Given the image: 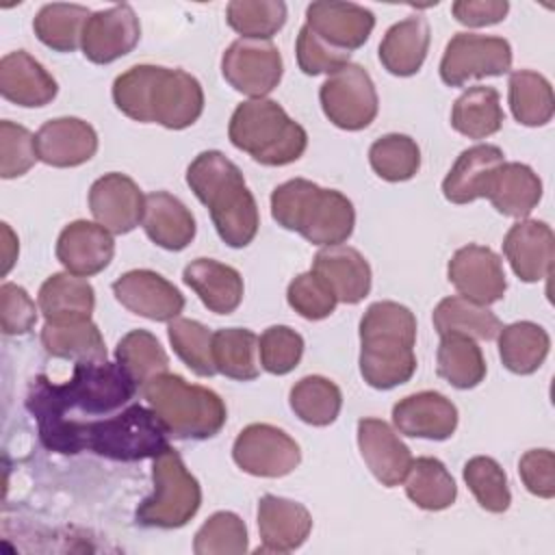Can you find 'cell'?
Wrapping results in <instances>:
<instances>
[{"mask_svg":"<svg viewBox=\"0 0 555 555\" xmlns=\"http://www.w3.org/2000/svg\"><path fill=\"white\" fill-rule=\"evenodd\" d=\"M46 449L76 455L91 451L119 462H137L158 455L167 442V429L154 410L130 403L124 412L91 421L37 423Z\"/></svg>","mask_w":555,"mask_h":555,"instance_id":"cell-1","label":"cell"},{"mask_svg":"<svg viewBox=\"0 0 555 555\" xmlns=\"http://www.w3.org/2000/svg\"><path fill=\"white\" fill-rule=\"evenodd\" d=\"M137 382L117 362H76L65 384H52L46 375L33 379L26 408L37 423L91 421L111 416L137 395Z\"/></svg>","mask_w":555,"mask_h":555,"instance_id":"cell-2","label":"cell"},{"mask_svg":"<svg viewBox=\"0 0 555 555\" xmlns=\"http://www.w3.org/2000/svg\"><path fill=\"white\" fill-rule=\"evenodd\" d=\"M113 102L130 119L169 130L193 126L204 111V89L184 69L132 65L113 82Z\"/></svg>","mask_w":555,"mask_h":555,"instance_id":"cell-3","label":"cell"},{"mask_svg":"<svg viewBox=\"0 0 555 555\" xmlns=\"http://www.w3.org/2000/svg\"><path fill=\"white\" fill-rule=\"evenodd\" d=\"M186 184L208 208L219 238L230 247H247L258 234L260 215L241 169L221 152L206 150L186 167Z\"/></svg>","mask_w":555,"mask_h":555,"instance_id":"cell-4","label":"cell"},{"mask_svg":"<svg viewBox=\"0 0 555 555\" xmlns=\"http://www.w3.org/2000/svg\"><path fill=\"white\" fill-rule=\"evenodd\" d=\"M416 317L397 301H375L360 319V373L371 388L390 390L416 371Z\"/></svg>","mask_w":555,"mask_h":555,"instance_id":"cell-5","label":"cell"},{"mask_svg":"<svg viewBox=\"0 0 555 555\" xmlns=\"http://www.w3.org/2000/svg\"><path fill=\"white\" fill-rule=\"evenodd\" d=\"M271 217L284 230L321 247L343 245L356 225V210L347 195L306 178H293L273 189Z\"/></svg>","mask_w":555,"mask_h":555,"instance_id":"cell-6","label":"cell"},{"mask_svg":"<svg viewBox=\"0 0 555 555\" xmlns=\"http://www.w3.org/2000/svg\"><path fill=\"white\" fill-rule=\"evenodd\" d=\"M228 137L234 147L267 167L291 165L301 158L308 147L304 126L291 119L288 113L269 98L241 102L230 117Z\"/></svg>","mask_w":555,"mask_h":555,"instance_id":"cell-7","label":"cell"},{"mask_svg":"<svg viewBox=\"0 0 555 555\" xmlns=\"http://www.w3.org/2000/svg\"><path fill=\"white\" fill-rule=\"evenodd\" d=\"M141 392L167 434L182 440H204L221 431L228 418L223 399L182 375L160 373L141 386Z\"/></svg>","mask_w":555,"mask_h":555,"instance_id":"cell-8","label":"cell"},{"mask_svg":"<svg viewBox=\"0 0 555 555\" xmlns=\"http://www.w3.org/2000/svg\"><path fill=\"white\" fill-rule=\"evenodd\" d=\"M152 460L154 492L137 507V522L158 529L184 527L202 505V488L176 449L165 447Z\"/></svg>","mask_w":555,"mask_h":555,"instance_id":"cell-9","label":"cell"},{"mask_svg":"<svg viewBox=\"0 0 555 555\" xmlns=\"http://www.w3.org/2000/svg\"><path fill=\"white\" fill-rule=\"evenodd\" d=\"M319 100L325 117L343 130L366 128L379 108L375 85L358 63H347L330 74L319 89Z\"/></svg>","mask_w":555,"mask_h":555,"instance_id":"cell-10","label":"cell"},{"mask_svg":"<svg viewBox=\"0 0 555 555\" xmlns=\"http://www.w3.org/2000/svg\"><path fill=\"white\" fill-rule=\"evenodd\" d=\"M512 69V46L503 37L455 33L440 61V78L449 87H462L473 78L503 76Z\"/></svg>","mask_w":555,"mask_h":555,"instance_id":"cell-11","label":"cell"},{"mask_svg":"<svg viewBox=\"0 0 555 555\" xmlns=\"http://www.w3.org/2000/svg\"><path fill=\"white\" fill-rule=\"evenodd\" d=\"M284 63L271 39H236L221 56L225 82L251 100L264 98L282 80Z\"/></svg>","mask_w":555,"mask_h":555,"instance_id":"cell-12","label":"cell"},{"mask_svg":"<svg viewBox=\"0 0 555 555\" xmlns=\"http://www.w3.org/2000/svg\"><path fill=\"white\" fill-rule=\"evenodd\" d=\"M236 466L254 477H284L301 462L299 444L280 427L251 423L243 427L232 444Z\"/></svg>","mask_w":555,"mask_h":555,"instance_id":"cell-13","label":"cell"},{"mask_svg":"<svg viewBox=\"0 0 555 555\" xmlns=\"http://www.w3.org/2000/svg\"><path fill=\"white\" fill-rule=\"evenodd\" d=\"M447 275L462 297L481 306L499 301L507 291L501 258L483 245L460 247L449 260Z\"/></svg>","mask_w":555,"mask_h":555,"instance_id":"cell-14","label":"cell"},{"mask_svg":"<svg viewBox=\"0 0 555 555\" xmlns=\"http://www.w3.org/2000/svg\"><path fill=\"white\" fill-rule=\"evenodd\" d=\"M139 39L141 24L134 9L130 4H115L91 13L82 30L80 48L91 63L106 65L132 52Z\"/></svg>","mask_w":555,"mask_h":555,"instance_id":"cell-15","label":"cell"},{"mask_svg":"<svg viewBox=\"0 0 555 555\" xmlns=\"http://www.w3.org/2000/svg\"><path fill=\"white\" fill-rule=\"evenodd\" d=\"M115 299L130 312L150 321H173L182 308V293L150 269H132L113 282Z\"/></svg>","mask_w":555,"mask_h":555,"instance_id":"cell-16","label":"cell"},{"mask_svg":"<svg viewBox=\"0 0 555 555\" xmlns=\"http://www.w3.org/2000/svg\"><path fill=\"white\" fill-rule=\"evenodd\" d=\"M143 208L145 195L126 173H104L89 189V210L111 234L134 230L143 219Z\"/></svg>","mask_w":555,"mask_h":555,"instance_id":"cell-17","label":"cell"},{"mask_svg":"<svg viewBox=\"0 0 555 555\" xmlns=\"http://www.w3.org/2000/svg\"><path fill=\"white\" fill-rule=\"evenodd\" d=\"M306 26L332 48L351 52L369 41L375 26V15L356 2L317 0L306 9Z\"/></svg>","mask_w":555,"mask_h":555,"instance_id":"cell-18","label":"cell"},{"mask_svg":"<svg viewBox=\"0 0 555 555\" xmlns=\"http://www.w3.org/2000/svg\"><path fill=\"white\" fill-rule=\"evenodd\" d=\"M358 447L364 464L382 486L395 488L405 479L412 453L386 421L360 418Z\"/></svg>","mask_w":555,"mask_h":555,"instance_id":"cell-19","label":"cell"},{"mask_svg":"<svg viewBox=\"0 0 555 555\" xmlns=\"http://www.w3.org/2000/svg\"><path fill=\"white\" fill-rule=\"evenodd\" d=\"M392 423L410 438L447 440L457 427V408L442 392L421 390L395 403Z\"/></svg>","mask_w":555,"mask_h":555,"instance_id":"cell-20","label":"cell"},{"mask_svg":"<svg viewBox=\"0 0 555 555\" xmlns=\"http://www.w3.org/2000/svg\"><path fill=\"white\" fill-rule=\"evenodd\" d=\"M503 254L522 282H540L548 278L555 256L551 225L535 219L516 221L503 238Z\"/></svg>","mask_w":555,"mask_h":555,"instance_id":"cell-21","label":"cell"},{"mask_svg":"<svg viewBox=\"0 0 555 555\" xmlns=\"http://www.w3.org/2000/svg\"><path fill=\"white\" fill-rule=\"evenodd\" d=\"M115 254V241L106 228L85 219L67 223L56 241L59 262L74 275L89 278L106 269Z\"/></svg>","mask_w":555,"mask_h":555,"instance_id":"cell-22","label":"cell"},{"mask_svg":"<svg viewBox=\"0 0 555 555\" xmlns=\"http://www.w3.org/2000/svg\"><path fill=\"white\" fill-rule=\"evenodd\" d=\"M312 529L310 512L291 499L264 494L258 501V553H291L299 548Z\"/></svg>","mask_w":555,"mask_h":555,"instance_id":"cell-23","label":"cell"},{"mask_svg":"<svg viewBox=\"0 0 555 555\" xmlns=\"http://www.w3.org/2000/svg\"><path fill=\"white\" fill-rule=\"evenodd\" d=\"M35 145L46 165L78 167L98 152V132L78 117H56L37 130Z\"/></svg>","mask_w":555,"mask_h":555,"instance_id":"cell-24","label":"cell"},{"mask_svg":"<svg viewBox=\"0 0 555 555\" xmlns=\"http://www.w3.org/2000/svg\"><path fill=\"white\" fill-rule=\"evenodd\" d=\"M56 91L59 85L52 74L26 50H15L2 56L0 93L4 100L24 108H37L50 104Z\"/></svg>","mask_w":555,"mask_h":555,"instance_id":"cell-25","label":"cell"},{"mask_svg":"<svg viewBox=\"0 0 555 555\" xmlns=\"http://www.w3.org/2000/svg\"><path fill=\"white\" fill-rule=\"evenodd\" d=\"M503 163L505 154L496 145L477 143L464 150L442 180V195L451 204H470L486 197L490 178Z\"/></svg>","mask_w":555,"mask_h":555,"instance_id":"cell-26","label":"cell"},{"mask_svg":"<svg viewBox=\"0 0 555 555\" xmlns=\"http://www.w3.org/2000/svg\"><path fill=\"white\" fill-rule=\"evenodd\" d=\"M312 271L330 284L336 299L343 304H360L371 291V267L353 247L332 245L319 249Z\"/></svg>","mask_w":555,"mask_h":555,"instance_id":"cell-27","label":"cell"},{"mask_svg":"<svg viewBox=\"0 0 555 555\" xmlns=\"http://www.w3.org/2000/svg\"><path fill=\"white\" fill-rule=\"evenodd\" d=\"M182 280L215 314H230L243 301L241 273L219 260L195 258L184 267Z\"/></svg>","mask_w":555,"mask_h":555,"instance_id":"cell-28","label":"cell"},{"mask_svg":"<svg viewBox=\"0 0 555 555\" xmlns=\"http://www.w3.org/2000/svg\"><path fill=\"white\" fill-rule=\"evenodd\" d=\"M141 223L147 238L169 251L184 249L195 236V219L191 210L167 191L145 195Z\"/></svg>","mask_w":555,"mask_h":555,"instance_id":"cell-29","label":"cell"},{"mask_svg":"<svg viewBox=\"0 0 555 555\" xmlns=\"http://www.w3.org/2000/svg\"><path fill=\"white\" fill-rule=\"evenodd\" d=\"M429 24L423 15H410L392 24L382 43L379 61L392 76H412L421 69L429 50Z\"/></svg>","mask_w":555,"mask_h":555,"instance_id":"cell-30","label":"cell"},{"mask_svg":"<svg viewBox=\"0 0 555 555\" xmlns=\"http://www.w3.org/2000/svg\"><path fill=\"white\" fill-rule=\"evenodd\" d=\"M95 308L93 286L74 273H52L39 288V310L46 323H76L91 319Z\"/></svg>","mask_w":555,"mask_h":555,"instance_id":"cell-31","label":"cell"},{"mask_svg":"<svg viewBox=\"0 0 555 555\" xmlns=\"http://www.w3.org/2000/svg\"><path fill=\"white\" fill-rule=\"evenodd\" d=\"M486 197L505 217H527L542 197V180L525 163H503L490 178Z\"/></svg>","mask_w":555,"mask_h":555,"instance_id":"cell-32","label":"cell"},{"mask_svg":"<svg viewBox=\"0 0 555 555\" xmlns=\"http://www.w3.org/2000/svg\"><path fill=\"white\" fill-rule=\"evenodd\" d=\"M499 356L507 371L516 375L535 373L548 356L551 338L546 330L531 321H516L499 330Z\"/></svg>","mask_w":555,"mask_h":555,"instance_id":"cell-33","label":"cell"},{"mask_svg":"<svg viewBox=\"0 0 555 555\" xmlns=\"http://www.w3.org/2000/svg\"><path fill=\"white\" fill-rule=\"evenodd\" d=\"M503 121L505 113L494 87H470L453 102L451 108V126L468 139H486L499 132Z\"/></svg>","mask_w":555,"mask_h":555,"instance_id":"cell-34","label":"cell"},{"mask_svg":"<svg viewBox=\"0 0 555 555\" xmlns=\"http://www.w3.org/2000/svg\"><path fill=\"white\" fill-rule=\"evenodd\" d=\"M434 327L442 334H464L477 340H492L496 338L499 330L503 327L499 317L488 310V306L475 304L462 295L444 297L434 308Z\"/></svg>","mask_w":555,"mask_h":555,"instance_id":"cell-35","label":"cell"},{"mask_svg":"<svg viewBox=\"0 0 555 555\" xmlns=\"http://www.w3.org/2000/svg\"><path fill=\"white\" fill-rule=\"evenodd\" d=\"M41 345L46 353L54 358L74 362L106 360L104 338L91 319L76 323H46L41 330Z\"/></svg>","mask_w":555,"mask_h":555,"instance_id":"cell-36","label":"cell"},{"mask_svg":"<svg viewBox=\"0 0 555 555\" xmlns=\"http://www.w3.org/2000/svg\"><path fill=\"white\" fill-rule=\"evenodd\" d=\"M436 371L453 388H475L486 377V360L481 347L470 336L442 334L436 353Z\"/></svg>","mask_w":555,"mask_h":555,"instance_id":"cell-37","label":"cell"},{"mask_svg":"<svg viewBox=\"0 0 555 555\" xmlns=\"http://www.w3.org/2000/svg\"><path fill=\"white\" fill-rule=\"evenodd\" d=\"M408 499L427 512H440L453 505L457 486L447 466L436 457H416L405 475Z\"/></svg>","mask_w":555,"mask_h":555,"instance_id":"cell-38","label":"cell"},{"mask_svg":"<svg viewBox=\"0 0 555 555\" xmlns=\"http://www.w3.org/2000/svg\"><path fill=\"white\" fill-rule=\"evenodd\" d=\"M89 17L91 11L87 7L52 2L43 4L37 11L33 20V30L43 46L56 52H72L80 46L82 30Z\"/></svg>","mask_w":555,"mask_h":555,"instance_id":"cell-39","label":"cell"},{"mask_svg":"<svg viewBox=\"0 0 555 555\" xmlns=\"http://www.w3.org/2000/svg\"><path fill=\"white\" fill-rule=\"evenodd\" d=\"M509 108L522 126H544L555 111L551 82L531 69H516L509 74Z\"/></svg>","mask_w":555,"mask_h":555,"instance_id":"cell-40","label":"cell"},{"mask_svg":"<svg viewBox=\"0 0 555 555\" xmlns=\"http://www.w3.org/2000/svg\"><path fill=\"white\" fill-rule=\"evenodd\" d=\"M288 403L304 423L325 427L336 421L343 408V392L323 375H306L291 388Z\"/></svg>","mask_w":555,"mask_h":555,"instance_id":"cell-41","label":"cell"},{"mask_svg":"<svg viewBox=\"0 0 555 555\" xmlns=\"http://www.w3.org/2000/svg\"><path fill=\"white\" fill-rule=\"evenodd\" d=\"M258 336L247 327H221L212 334V360L217 373L249 382L258 377Z\"/></svg>","mask_w":555,"mask_h":555,"instance_id":"cell-42","label":"cell"},{"mask_svg":"<svg viewBox=\"0 0 555 555\" xmlns=\"http://www.w3.org/2000/svg\"><path fill=\"white\" fill-rule=\"evenodd\" d=\"M115 360L139 386L160 373H167L169 366L165 349L160 347L158 338L147 330H132L121 336L115 347Z\"/></svg>","mask_w":555,"mask_h":555,"instance_id":"cell-43","label":"cell"},{"mask_svg":"<svg viewBox=\"0 0 555 555\" xmlns=\"http://www.w3.org/2000/svg\"><path fill=\"white\" fill-rule=\"evenodd\" d=\"M369 163L382 180L403 182L416 176L421 167V150L412 137L390 132L373 141L369 147Z\"/></svg>","mask_w":555,"mask_h":555,"instance_id":"cell-44","label":"cell"},{"mask_svg":"<svg viewBox=\"0 0 555 555\" xmlns=\"http://www.w3.org/2000/svg\"><path fill=\"white\" fill-rule=\"evenodd\" d=\"M225 20L243 39H271L286 24L282 0H232Z\"/></svg>","mask_w":555,"mask_h":555,"instance_id":"cell-45","label":"cell"},{"mask_svg":"<svg viewBox=\"0 0 555 555\" xmlns=\"http://www.w3.org/2000/svg\"><path fill=\"white\" fill-rule=\"evenodd\" d=\"M169 343L176 356L199 377H212L217 373L212 360V332L193 319L176 317L167 325Z\"/></svg>","mask_w":555,"mask_h":555,"instance_id":"cell-46","label":"cell"},{"mask_svg":"<svg viewBox=\"0 0 555 555\" xmlns=\"http://www.w3.org/2000/svg\"><path fill=\"white\" fill-rule=\"evenodd\" d=\"M464 481L483 509L501 514L509 507L512 494L507 488V477L496 460L488 455L470 457L464 464Z\"/></svg>","mask_w":555,"mask_h":555,"instance_id":"cell-47","label":"cell"},{"mask_svg":"<svg viewBox=\"0 0 555 555\" xmlns=\"http://www.w3.org/2000/svg\"><path fill=\"white\" fill-rule=\"evenodd\" d=\"M197 555H243L247 551V527L234 512H215L195 533Z\"/></svg>","mask_w":555,"mask_h":555,"instance_id":"cell-48","label":"cell"},{"mask_svg":"<svg viewBox=\"0 0 555 555\" xmlns=\"http://www.w3.org/2000/svg\"><path fill=\"white\" fill-rule=\"evenodd\" d=\"M258 353L267 373L286 375L304 356V338L288 325H271L258 338Z\"/></svg>","mask_w":555,"mask_h":555,"instance_id":"cell-49","label":"cell"},{"mask_svg":"<svg viewBox=\"0 0 555 555\" xmlns=\"http://www.w3.org/2000/svg\"><path fill=\"white\" fill-rule=\"evenodd\" d=\"M288 306L308 321H321L330 317L338 304L334 291L330 284L317 275L312 269L306 273H299L286 291Z\"/></svg>","mask_w":555,"mask_h":555,"instance_id":"cell-50","label":"cell"},{"mask_svg":"<svg viewBox=\"0 0 555 555\" xmlns=\"http://www.w3.org/2000/svg\"><path fill=\"white\" fill-rule=\"evenodd\" d=\"M37 156V145H35V134L9 119L0 121V176L2 178H17L24 176Z\"/></svg>","mask_w":555,"mask_h":555,"instance_id":"cell-51","label":"cell"},{"mask_svg":"<svg viewBox=\"0 0 555 555\" xmlns=\"http://www.w3.org/2000/svg\"><path fill=\"white\" fill-rule=\"evenodd\" d=\"M295 54H297V65L304 74L319 76V74H334L343 65H347L351 52L332 48L327 41H323L314 30H310L304 24L297 35Z\"/></svg>","mask_w":555,"mask_h":555,"instance_id":"cell-52","label":"cell"},{"mask_svg":"<svg viewBox=\"0 0 555 555\" xmlns=\"http://www.w3.org/2000/svg\"><path fill=\"white\" fill-rule=\"evenodd\" d=\"M37 323V306L30 295L11 282L0 286V325L7 336L28 334Z\"/></svg>","mask_w":555,"mask_h":555,"instance_id":"cell-53","label":"cell"},{"mask_svg":"<svg viewBox=\"0 0 555 555\" xmlns=\"http://www.w3.org/2000/svg\"><path fill=\"white\" fill-rule=\"evenodd\" d=\"M518 475L525 488L540 496H555V455L548 449H531L518 462Z\"/></svg>","mask_w":555,"mask_h":555,"instance_id":"cell-54","label":"cell"},{"mask_svg":"<svg viewBox=\"0 0 555 555\" xmlns=\"http://www.w3.org/2000/svg\"><path fill=\"white\" fill-rule=\"evenodd\" d=\"M509 11L507 0H457L451 4L453 17L470 28L492 26L505 20Z\"/></svg>","mask_w":555,"mask_h":555,"instance_id":"cell-55","label":"cell"},{"mask_svg":"<svg viewBox=\"0 0 555 555\" xmlns=\"http://www.w3.org/2000/svg\"><path fill=\"white\" fill-rule=\"evenodd\" d=\"M2 275H7L17 258V238L7 223H2Z\"/></svg>","mask_w":555,"mask_h":555,"instance_id":"cell-56","label":"cell"}]
</instances>
